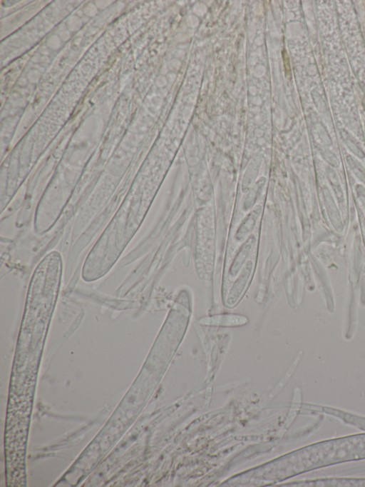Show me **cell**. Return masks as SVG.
<instances>
[{"label":"cell","instance_id":"1","mask_svg":"<svg viewBox=\"0 0 365 487\" xmlns=\"http://www.w3.org/2000/svg\"><path fill=\"white\" fill-rule=\"evenodd\" d=\"M296 456L297 472L365 459V433L321 441L303 448Z\"/></svg>","mask_w":365,"mask_h":487},{"label":"cell","instance_id":"2","mask_svg":"<svg viewBox=\"0 0 365 487\" xmlns=\"http://www.w3.org/2000/svg\"><path fill=\"white\" fill-rule=\"evenodd\" d=\"M308 486H365V478H325L304 482Z\"/></svg>","mask_w":365,"mask_h":487}]
</instances>
